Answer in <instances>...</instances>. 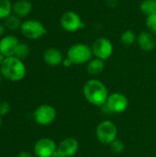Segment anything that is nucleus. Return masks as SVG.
I'll return each mask as SVG.
<instances>
[{"label": "nucleus", "mask_w": 156, "mask_h": 157, "mask_svg": "<svg viewBox=\"0 0 156 157\" xmlns=\"http://www.w3.org/2000/svg\"><path fill=\"white\" fill-rule=\"evenodd\" d=\"M83 94L87 102L97 107L105 106L109 96L106 85L95 78L86 82L83 87Z\"/></svg>", "instance_id": "obj_1"}, {"label": "nucleus", "mask_w": 156, "mask_h": 157, "mask_svg": "<svg viewBox=\"0 0 156 157\" xmlns=\"http://www.w3.org/2000/svg\"><path fill=\"white\" fill-rule=\"evenodd\" d=\"M27 69L22 60L16 56L6 57L0 66V74L6 80L11 82L21 81L26 76Z\"/></svg>", "instance_id": "obj_2"}, {"label": "nucleus", "mask_w": 156, "mask_h": 157, "mask_svg": "<svg viewBox=\"0 0 156 157\" xmlns=\"http://www.w3.org/2000/svg\"><path fill=\"white\" fill-rule=\"evenodd\" d=\"M67 57L73 62L74 64L87 63L93 57L91 47L86 43L78 42L73 44L67 51Z\"/></svg>", "instance_id": "obj_3"}, {"label": "nucleus", "mask_w": 156, "mask_h": 157, "mask_svg": "<svg viewBox=\"0 0 156 157\" xmlns=\"http://www.w3.org/2000/svg\"><path fill=\"white\" fill-rule=\"evenodd\" d=\"M96 135L99 143L110 145L115 140H117L118 128L114 122L110 121H103L97 125Z\"/></svg>", "instance_id": "obj_4"}, {"label": "nucleus", "mask_w": 156, "mask_h": 157, "mask_svg": "<svg viewBox=\"0 0 156 157\" xmlns=\"http://www.w3.org/2000/svg\"><path fill=\"white\" fill-rule=\"evenodd\" d=\"M20 31L22 35L29 40H39L47 33L45 26L37 19H28L23 21Z\"/></svg>", "instance_id": "obj_5"}, {"label": "nucleus", "mask_w": 156, "mask_h": 157, "mask_svg": "<svg viewBox=\"0 0 156 157\" xmlns=\"http://www.w3.org/2000/svg\"><path fill=\"white\" fill-rule=\"evenodd\" d=\"M60 24L63 30L73 33L76 32L85 27V23L82 20L79 14L74 11H65L60 17Z\"/></svg>", "instance_id": "obj_6"}, {"label": "nucleus", "mask_w": 156, "mask_h": 157, "mask_svg": "<svg viewBox=\"0 0 156 157\" xmlns=\"http://www.w3.org/2000/svg\"><path fill=\"white\" fill-rule=\"evenodd\" d=\"M91 49L93 52V56H95V58H98L103 61L109 59L113 54V51H114L112 42L108 39L104 37L97 39L93 42Z\"/></svg>", "instance_id": "obj_7"}, {"label": "nucleus", "mask_w": 156, "mask_h": 157, "mask_svg": "<svg viewBox=\"0 0 156 157\" xmlns=\"http://www.w3.org/2000/svg\"><path fill=\"white\" fill-rule=\"evenodd\" d=\"M56 115V109L52 106L48 104L39 106L33 113L35 121L41 126H48L51 124L55 121Z\"/></svg>", "instance_id": "obj_8"}, {"label": "nucleus", "mask_w": 156, "mask_h": 157, "mask_svg": "<svg viewBox=\"0 0 156 157\" xmlns=\"http://www.w3.org/2000/svg\"><path fill=\"white\" fill-rule=\"evenodd\" d=\"M105 107L108 111L112 113L120 114L124 112L128 109L129 100L125 95L119 92H115L108 96Z\"/></svg>", "instance_id": "obj_9"}, {"label": "nucleus", "mask_w": 156, "mask_h": 157, "mask_svg": "<svg viewBox=\"0 0 156 157\" xmlns=\"http://www.w3.org/2000/svg\"><path fill=\"white\" fill-rule=\"evenodd\" d=\"M79 150V144L74 138H66L58 145L57 150L52 157H73Z\"/></svg>", "instance_id": "obj_10"}, {"label": "nucleus", "mask_w": 156, "mask_h": 157, "mask_svg": "<svg viewBox=\"0 0 156 157\" xmlns=\"http://www.w3.org/2000/svg\"><path fill=\"white\" fill-rule=\"evenodd\" d=\"M56 150L55 142L50 138H41L34 144V154L37 157H52Z\"/></svg>", "instance_id": "obj_11"}, {"label": "nucleus", "mask_w": 156, "mask_h": 157, "mask_svg": "<svg viewBox=\"0 0 156 157\" xmlns=\"http://www.w3.org/2000/svg\"><path fill=\"white\" fill-rule=\"evenodd\" d=\"M19 43L17 37L13 35H6L0 40V52L5 57L14 56V52L17 45Z\"/></svg>", "instance_id": "obj_12"}, {"label": "nucleus", "mask_w": 156, "mask_h": 157, "mask_svg": "<svg viewBox=\"0 0 156 157\" xmlns=\"http://www.w3.org/2000/svg\"><path fill=\"white\" fill-rule=\"evenodd\" d=\"M138 46L144 52H152L156 47V39L150 31H143L137 35Z\"/></svg>", "instance_id": "obj_13"}, {"label": "nucleus", "mask_w": 156, "mask_h": 157, "mask_svg": "<svg viewBox=\"0 0 156 157\" xmlns=\"http://www.w3.org/2000/svg\"><path fill=\"white\" fill-rule=\"evenodd\" d=\"M62 52L57 48H49L43 53V61L50 66H58L63 61Z\"/></svg>", "instance_id": "obj_14"}, {"label": "nucleus", "mask_w": 156, "mask_h": 157, "mask_svg": "<svg viewBox=\"0 0 156 157\" xmlns=\"http://www.w3.org/2000/svg\"><path fill=\"white\" fill-rule=\"evenodd\" d=\"M32 4L29 0H17L13 4V13L18 17H25L30 14Z\"/></svg>", "instance_id": "obj_15"}, {"label": "nucleus", "mask_w": 156, "mask_h": 157, "mask_svg": "<svg viewBox=\"0 0 156 157\" xmlns=\"http://www.w3.org/2000/svg\"><path fill=\"white\" fill-rule=\"evenodd\" d=\"M105 69V61L98 58H92L86 63V71L91 75H100Z\"/></svg>", "instance_id": "obj_16"}, {"label": "nucleus", "mask_w": 156, "mask_h": 157, "mask_svg": "<svg viewBox=\"0 0 156 157\" xmlns=\"http://www.w3.org/2000/svg\"><path fill=\"white\" fill-rule=\"evenodd\" d=\"M4 24L6 28L9 30H17L20 29L22 22L20 21V17L11 14L6 19H4Z\"/></svg>", "instance_id": "obj_17"}, {"label": "nucleus", "mask_w": 156, "mask_h": 157, "mask_svg": "<svg viewBox=\"0 0 156 157\" xmlns=\"http://www.w3.org/2000/svg\"><path fill=\"white\" fill-rule=\"evenodd\" d=\"M140 10L146 17L156 13V0H143L140 5Z\"/></svg>", "instance_id": "obj_18"}, {"label": "nucleus", "mask_w": 156, "mask_h": 157, "mask_svg": "<svg viewBox=\"0 0 156 157\" xmlns=\"http://www.w3.org/2000/svg\"><path fill=\"white\" fill-rule=\"evenodd\" d=\"M13 12V4L10 0H0V20L6 19Z\"/></svg>", "instance_id": "obj_19"}, {"label": "nucleus", "mask_w": 156, "mask_h": 157, "mask_svg": "<svg viewBox=\"0 0 156 157\" xmlns=\"http://www.w3.org/2000/svg\"><path fill=\"white\" fill-rule=\"evenodd\" d=\"M29 54V47L28 44L24 43V42H19L17 47H16V50H15V52H14V56L19 58L20 60H24L26 59Z\"/></svg>", "instance_id": "obj_20"}, {"label": "nucleus", "mask_w": 156, "mask_h": 157, "mask_svg": "<svg viewBox=\"0 0 156 157\" xmlns=\"http://www.w3.org/2000/svg\"><path fill=\"white\" fill-rule=\"evenodd\" d=\"M120 40L124 45L131 46L137 40V35L131 29H127L121 34Z\"/></svg>", "instance_id": "obj_21"}, {"label": "nucleus", "mask_w": 156, "mask_h": 157, "mask_svg": "<svg viewBox=\"0 0 156 157\" xmlns=\"http://www.w3.org/2000/svg\"><path fill=\"white\" fill-rule=\"evenodd\" d=\"M145 25L151 33H153L154 35H156V13L146 17Z\"/></svg>", "instance_id": "obj_22"}, {"label": "nucleus", "mask_w": 156, "mask_h": 157, "mask_svg": "<svg viewBox=\"0 0 156 157\" xmlns=\"http://www.w3.org/2000/svg\"><path fill=\"white\" fill-rule=\"evenodd\" d=\"M110 146H111L112 151H113L115 154H120V153H122L123 150H124V148H125V144H123V142L120 141V140H118V139L115 140V141L110 144Z\"/></svg>", "instance_id": "obj_23"}, {"label": "nucleus", "mask_w": 156, "mask_h": 157, "mask_svg": "<svg viewBox=\"0 0 156 157\" xmlns=\"http://www.w3.org/2000/svg\"><path fill=\"white\" fill-rule=\"evenodd\" d=\"M10 111V105L7 102H2L0 103V115L1 116H6L9 113Z\"/></svg>", "instance_id": "obj_24"}, {"label": "nucleus", "mask_w": 156, "mask_h": 157, "mask_svg": "<svg viewBox=\"0 0 156 157\" xmlns=\"http://www.w3.org/2000/svg\"><path fill=\"white\" fill-rule=\"evenodd\" d=\"M62 64L64 66V67H67V68H69V67H71L74 63H73V62L68 58V57H66V58H64L63 59V63H62Z\"/></svg>", "instance_id": "obj_25"}, {"label": "nucleus", "mask_w": 156, "mask_h": 157, "mask_svg": "<svg viewBox=\"0 0 156 157\" xmlns=\"http://www.w3.org/2000/svg\"><path fill=\"white\" fill-rule=\"evenodd\" d=\"M6 26H5V24L4 23H2V22H0V38H2V37H4V34H5V32H6Z\"/></svg>", "instance_id": "obj_26"}, {"label": "nucleus", "mask_w": 156, "mask_h": 157, "mask_svg": "<svg viewBox=\"0 0 156 157\" xmlns=\"http://www.w3.org/2000/svg\"><path fill=\"white\" fill-rule=\"evenodd\" d=\"M17 157H33V155L29 152H20Z\"/></svg>", "instance_id": "obj_27"}, {"label": "nucleus", "mask_w": 156, "mask_h": 157, "mask_svg": "<svg viewBox=\"0 0 156 157\" xmlns=\"http://www.w3.org/2000/svg\"><path fill=\"white\" fill-rule=\"evenodd\" d=\"M5 59H6V57H5V56L0 52V66H1V64L3 63V62L5 61Z\"/></svg>", "instance_id": "obj_28"}, {"label": "nucleus", "mask_w": 156, "mask_h": 157, "mask_svg": "<svg viewBox=\"0 0 156 157\" xmlns=\"http://www.w3.org/2000/svg\"><path fill=\"white\" fill-rule=\"evenodd\" d=\"M1 115H0V127H1V125H2V119H1Z\"/></svg>", "instance_id": "obj_29"}, {"label": "nucleus", "mask_w": 156, "mask_h": 157, "mask_svg": "<svg viewBox=\"0 0 156 157\" xmlns=\"http://www.w3.org/2000/svg\"><path fill=\"white\" fill-rule=\"evenodd\" d=\"M1 81H2V75H1V74H0V84H1Z\"/></svg>", "instance_id": "obj_30"}, {"label": "nucleus", "mask_w": 156, "mask_h": 157, "mask_svg": "<svg viewBox=\"0 0 156 157\" xmlns=\"http://www.w3.org/2000/svg\"><path fill=\"white\" fill-rule=\"evenodd\" d=\"M144 157H150V156H144Z\"/></svg>", "instance_id": "obj_31"}]
</instances>
